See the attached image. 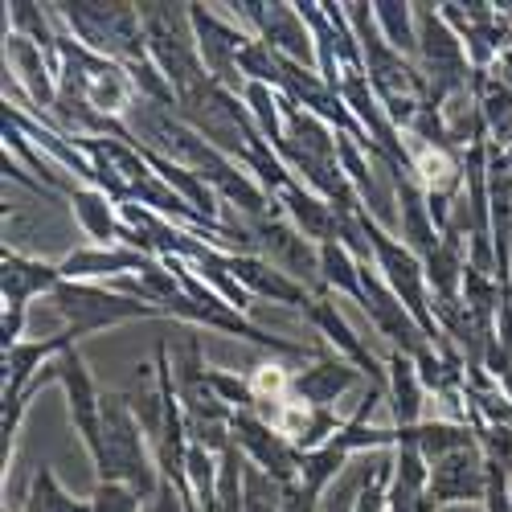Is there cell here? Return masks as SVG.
I'll list each match as a JSON object with an SVG mask.
<instances>
[{
    "label": "cell",
    "instance_id": "6da1fadb",
    "mask_svg": "<svg viewBox=\"0 0 512 512\" xmlns=\"http://www.w3.org/2000/svg\"><path fill=\"white\" fill-rule=\"evenodd\" d=\"M95 484H127L144 496V504L164 484L127 390L103 394V455L95 459Z\"/></svg>",
    "mask_w": 512,
    "mask_h": 512
},
{
    "label": "cell",
    "instance_id": "7a4b0ae2",
    "mask_svg": "<svg viewBox=\"0 0 512 512\" xmlns=\"http://www.w3.org/2000/svg\"><path fill=\"white\" fill-rule=\"evenodd\" d=\"M50 13H54V21H62L70 29V37H78L87 50L119 62L123 70H136V66L152 62L140 5H127V0H115V5L74 0L70 5V0H62V5H50Z\"/></svg>",
    "mask_w": 512,
    "mask_h": 512
},
{
    "label": "cell",
    "instance_id": "3957f363",
    "mask_svg": "<svg viewBox=\"0 0 512 512\" xmlns=\"http://www.w3.org/2000/svg\"><path fill=\"white\" fill-rule=\"evenodd\" d=\"M144 37H148V54L168 78V87L181 95L197 91L209 82V70L197 50V33L189 21V5H164V0H144L140 5Z\"/></svg>",
    "mask_w": 512,
    "mask_h": 512
},
{
    "label": "cell",
    "instance_id": "277c9868",
    "mask_svg": "<svg viewBox=\"0 0 512 512\" xmlns=\"http://www.w3.org/2000/svg\"><path fill=\"white\" fill-rule=\"evenodd\" d=\"M58 82L74 87L99 115L119 119V123H127V115H132L136 103H140V91H136L132 74H127L119 62L87 50L70 33L58 37Z\"/></svg>",
    "mask_w": 512,
    "mask_h": 512
},
{
    "label": "cell",
    "instance_id": "5b68a950",
    "mask_svg": "<svg viewBox=\"0 0 512 512\" xmlns=\"http://www.w3.org/2000/svg\"><path fill=\"white\" fill-rule=\"evenodd\" d=\"M414 25H418V66L431 82V107H447L463 95H472V58H467L463 37L443 21L439 5H414Z\"/></svg>",
    "mask_w": 512,
    "mask_h": 512
},
{
    "label": "cell",
    "instance_id": "8992f818",
    "mask_svg": "<svg viewBox=\"0 0 512 512\" xmlns=\"http://www.w3.org/2000/svg\"><path fill=\"white\" fill-rule=\"evenodd\" d=\"M50 304L66 320V332L74 340H87L95 332L132 324V320L164 316L156 304H144V300H136V295H127V291H107L99 283H70V279H62L50 291Z\"/></svg>",
    "mask_w": 512,
    "mask_h": 512
},
{
    "label": "cell",
    "instance_id": "52a82bcc",
    "mask_svg": "<svg viewBox=\"0 0 512 512\" xmlns=\"http://www.w3.org/2000/svg\"><path fill=\"white\" fill-rule=\"evenodd\" d=\"M46 386H62L66 390V406H70V422H74V435L82 439V447H87L91 463L103 455V390L95 386V377L87 369V361H82V349H66L58 353L46 369H41V377L33 381V390H46Z\"/></svg>",
    "mask_w": 512,
    "mask_h": 512
},
{
    "label": "cell",
    "instance_id": "ba28073f",
    "mask_svg": "<svg viewBox=\"0 0 512 512\" xmlns=\"http://www.w3.org/2000/svg\"><path fill=\"white\" fill-rule=\"evenodd\" d=\"M62 283V271L58 263H41V259H29V254L5 246L0 254V300H5V320H0V345H17L25 340V312L37 295H46Z\"/></svg>",
    "mask_w": 512,
    "mask_h": 512
},
{
    "label": "cell",
    "instance_id": "9c48e42d",
    "mask_svg": "<svg viewBox=\"0 0 512 512\" xmlns=\"http://www.w3.org/2000/svg\"><path fill=\"white\" fill-rule=\"evenodd\" d=\"M250 238H254V250H259V259H267L271 267H279L283 275H291L300 287H308L316 300L332 295L324 287V267H320V246L308 242L300 230H295L283 213L275 218H259V222H246Z\"/></svg>",
    "mask_w": 512,
    "mask_h": 512
},
{
    "label": "cell",
    "instance_id": "30bf717a",
    "mask_svg": "<svg viewBox=\"0 0 512 512\" xmlns=\"http://www.w3.org/2000/svg\"><path fill=\"white\" fill-rule=\"evenodd\" d=\"M230 9H238V17L254 29V37H259L267 50H275L287 62L316 70V37H312L300 5H287V0H271V5L267 0H242V5H230Z\"/></svg>",
    "mask_w": 512,
    "mask_h": 512
},
{
    "label": "cell",
    "instance_id": "8fae6325",
    "mask_svg": "<svg viewBox=\"0 0 512 512\" xmlns=\"http://www.w3.org/2000/svg\"><path fill=\"white\" fill-rule=\"evenodd\" d=\"M234 447L246 455V463H254L263 476H271L279 488H291L300 480V451H295L271 422H263L259 414H234L230 422Z\"/></svg>",
    "mask_w": 512,
    "mask_h": 512
},
{
    "label": "cell",
    "instance_id": "7c38bea8",
    "mask_svg": "<svg viewBox=\"0 0 512 512\" xmlns=\"http://www.w3.org/2000/svg\"><path fill=\"white\" fill-rule=\"evenodd\" d=\"M189 21H193V33H197V50H201V62L209 70L213 82H222L226 91L242 95L246 91V78L238 70V50L246 33L230 21H222L213 13V5H189Z\"/></svg>",
    "mask_w": 512,
    "mask_h": 512
},
{
    "label": "cell",
    "instance_id": "4fadbf2b",
    "mask_svg": "<svg viewBox=\"0 0 512 512\" xmlns=\"http://www.w3.org/2000/svg\"><path fill=\"white\" fill-rule=\"evenodd\" d=\"M361 287H365V308L361 312L369 316V324L381 336H386L398 353H406L410 361H418L426 349H435L431 340L422 336V328L414 324V316L406 312V304L386 287V279L377 275V267H361Z\"/></svg>",
    "mask_w": 512,
    "mask_h": 512
},
{
    "label": "cell",
    "instance_id": "5bb4252c",
    "mask_svg": "<svg viewBox=\"0 0 512 512\" xmlns=\"http://www.w3.org/2000/svg\"><path fill=\"white\" fill-rule=\"evenodd\" d=\"M426 500L435 508L447 504H484L488 500V459L480 447H463L431 463Z\"/></svg>",
    "mask_w": 512,
    "mask_h": 512
},
{
    "label": "cell",
    "instance_id": "9a60e30c",
    "mask_svg": "<svg viewBox=\"0 0 512 512\" xmlns=\"http://www.w3.org/2000/svg\"><path fill=\"white\" fill-rule=\"evenodd\" d=\"M316 328H320V336L328 340V345H336V353L345 357L353 369H361L365 373V381L377 390V394H390V365L381 361V357H373V349L365 345V340L353 332V324L340 316V308H336V300L332 295H324V300H312V308L304 312Z\"/></svg>",
    "mask_w": 512,
    "mask_h": 512
},
{
    "label": "cell",
    "instance_id": "2e32d148",
    "mask_svg": "<svg viewBox=\"0 0 512 512\" xmlns=\"http://www.w3.org/2000/svg\"><path fill=\"white\" fill-rule=\"evenodd\" d=\"M357 386H369L365 373L353 369L345 357H332V353H316L312 365H295V377H291V398L304 402V406H316V410H332L340 398Z\"/></svg>",
    "mask_w": 512,
    "mask_h": 512
},
{
    "label": "cell",
    "instance_id": "e0dca14e",
    "mask_svg": "<svg viewBox=\"0 0 512 512\" xmlns=\"http://www.w3.org/2000/svg\"><path fill=\"white\" fill-rule=\"evenodd\" d=\"M386 173V168H381ZM390 185H394V201L402 205L398 209V238L418 254V259H435V250L443 246V230L435 222L431 205H426V193L418 189V181L406 173V168H394V173H386Z\"/></svg>",
    "mask_w": 512,
    "mask_h": 512
},
{
    "label": "cell",
    "instance_id": "ac0fdd59",
    "mask_svg": "<svg viewBox=\"0 0 512 512\" xmlns=\"http://www.w3.org/2000/svg\"><path fill=\"white\" fill-rule=\"evenodd\" d=\"M156 263L160 259H152L144 250H132V246H78L58 263V271L70 283H99L111 275H148Z\"/></svg>",
    "mask_w": 512,
    "mask_h": 512
},
{
    "label": "cell",
    "instance_id": "d6986e66",
    "mask_svg": "<svg viewBox=\"0 0 512 512\" xmlns=\"http://www.w3.org/2000/svg\"><path fill=\"white\" fill-rule=\"evenodd\" d=\"M230 275L254 295V300H271V304H287L295 312H308L316 295L308 287H300L291 275H283L279 267H271L259 254H226Z\"/></svg>",
    "mask_w": 512,
    "mask_h": 512
},
{
    "label": "cell",
    "instance_id": "ffe728a7",
    "mask_svg": "<svg viewBox=\"0 0 512 512\" xmlns=\"http://www.w3.org/2000/svg\"><path fill=\"white\" fill-rule=\"evenodd\" d=\"M70 213L78 218L82 234L91 238V246H127V222L119 205L95 189V185H74L70 189Z\"/></svg>",
    "mask_w": 512,
    "mask_h": 512
},
{
    "label": "cell",
    "instance_id": "44dd1931",
    "mask_svg": "<svg viewBox=\"0 0 512 512\" xmlns=\"http://www.w3.org/2000/svg\"><path fill=\"white\" fill-rule=\"evenodd\" d=\"M394 484H390V512H439L426 500V480H431V463L422 459L410 431H402V443L394 447Z\"/></svg>",
    "mask_w": 512,
    "mask_h": 512
},
{
    "label": "cell",
    "instance_id": "7402d4cb",
    "mask_svg": "<svg viewBox=\"0 0 512 512\" xmlns=\"http://www.w3.org/2000/svg\"><path fill=\"white\" fill-rule=\"evenodd\" d=\"M390 365V414H394V426L398 431H414V426H422V402H426V386H422V377H418V365L406 357V353H390L386 357Z\"/></svg>",
    "mask_w": 512,
    "mask_h": 512
},
{
    "label": "cell",
    "instance_id": "603a6c76",
    "mask_svg": "<svg viewBox=\"0 0 512 512\" xmlns=\"http://www.w3.org/2000/svg\"><path fill=\"white\" fill-rule=\"evenodd\" d=\"M320 267H324V287L332 295H349L357 308H365V287H361V259L345 242H324L320 246Z\"/></svg>",
    "mask_w": 512,
    "mask_h": 512
},
{
    "label": "cell",
    "instance_id": "cb8c5ba5",
    "mask_svg": "<svg viewBox=\"0 0 512 512\" xmlns=\"http://www.w3.org/2000/svg\"><path fill=\"white\" fill-rule=\"evenodd\" d=\"M414 443H418V451H422V459L426 463H435V459H443V455H451V451H463V447H480L476 443V426H463V422H451V418H426L422 426H414Z\"/></svg>",
    "mask_w": 512,
    "mask_h": 512
},
{
    "label": "cell",
    "instance_id": "d4e9b609",
    "mask_svg": "<svg viewBox=\"0 0 512 512\" xmlns=\"http://www.w3.org/2000/svg\"><path fill=\"white\" fill-rule=\"evenodd\" d=\"M373 21H377L381 37H386L402 58L418 62V25H414V5H402V0H373Z\"/></svg>",
    "mask_w": 512,
    "mask_h": 512
},
{
    "label": "cell",
    "instance_id": "484cf974",
    "mask_svg": "<svg viewBox=\"0 0 512 512\" xmlns=\"http://www.w3.org/2000/svg\"><path fill=\"white\" fill-rule=\"evenodd\" d=\"M21 512H91L87 500H74L62 480L54 476L50 463H41L33 472V484H29V496H25V508Z\"/></svg>",
    "mask_w": 512,
    "mask_h": 512
},
{
    "label": "cell",
    "instance_id": "4316f807",
    "mask_svg": "<svg viewBox=\"0 0 512 512\" xmlns=\"http://www.w3.org/2000/svg\"><path fill=\"white\" fill-rule=\"evenodd\" d=\"M394 451H373V459L365 463L361 476V496L353 512H390V484H394Z\"/></svg>",
    "mask_w": 512,
    "mask_h": 512
},
{
    "label": "cell",
    "instance_id": "83f0119b",
    "mask_svg": "<svg viewBox=\"0 0 512 512\" xmlns=\"http://www.w3.org/2000/svg\"><path fill=\"white\" fill-rule=\"evenodd\" d=\"M209 386L213 394L222 398V406H230L234 414H254V394H250V381L226 369H209Z\"/></svg>",
    "mask_w": 512,
    "mask_h": 512
},
{
    "label": "cell",
    "instance_id": "f1b7e54d",
    "mask_svg": "<svg viewBox=\"0 0 512 512\" xmlns=\"http://www.w3.org/2000/svg\"><path fill=\"white\" fill-rule=\"evenodd\" d=\"M91 512H144V496L127 484H95L91 492Z\"/></svg>",
    "mask_w": 512,
    "mask_h": 512
},
{
    "label": "cell",
    "instance_id": "f546056e",
    "mask_svg": "<svg viewBox=\"0 0 512 512\" xmlns=\"http://www.w3.org/2000/svg\"><path fill=\"white\" fill-rule=\"evenodd\" d=\"M361 476H365V467H357V472H349V476H340V480L324 492L320 512H353V508H357V496H361Z\"/></svg>",
    "mask_w": 512,
    "mask_h": 512
},
{
    "label": "cell",
    "instance_id": "4dcf8cb0",
    "mask_svg": "<svg viewBox=\"0 0 512 512\" xmlns=\"http://www.w3.org/2000/svg\"><path fill=\"white\" fill-rule=\"evenodd\" d=\"M484 508L488 512H512V467L508 463L488 459V500H484Z\"/></svg>",
    "mask_w": 512,
    "mask_h": 512
},
{
    "label": "cell",
    "instance_id": "1f68e13d",
    "mask_svg": "<svg viewBox=\"0 0 512 512\" xmlns=\"http://www.w3.org/2000/svg\"><path fill=\"white\" fill-rule=\"evenodd\" d=\"M144 512H185V500H181V492H177L173 484L164 480V484H160V492L144 504Z\"/></svg>",
    "mask_w": 512,
    "mask_h": 512
},
{
    "label": "cell",
    "instance_id": "d6a6232c",
    "mask_svg": "<svg viewBox=\"0 0 512 512\" xmlns=\"http://www.w3.org/2000/svg\"><path fill=\"white\" fill-rule=\"evenodd\" d=\"M492 74H496L500 82H508V87H512V46H508V50H504V54L496 58V66H492Z\"/></svg>",
    "mask_w": 512,
    "mask_h": 512
}]
</instances>
